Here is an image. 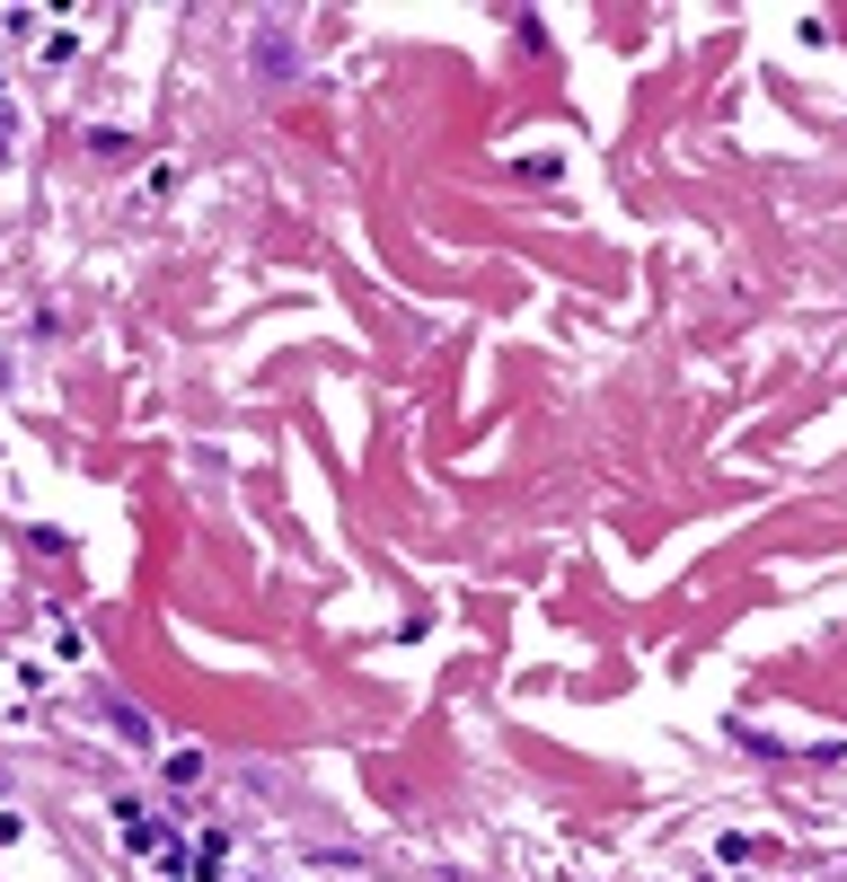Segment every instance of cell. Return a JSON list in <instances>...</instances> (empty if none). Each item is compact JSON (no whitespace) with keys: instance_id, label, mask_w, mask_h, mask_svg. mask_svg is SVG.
<instances>
[{"instance_id":"2","label":"cell","mask_w":847,"mask_h":882,"mask_svg":"<svg viewBox=\"0 0 847 882\" xmlns=\"http://www.w3.org/2000/svg\"><path fill=\"white\" fill-rule=\"evenodd\" d=\"M124 812H132V803H124ZM124 839H132L141 856H159V848H168V821H141V812H132V821H124Z\"/></svg>"},{"instance_id":"3","label":"cell","mask_w":847,"mask_h":882,"mask_svg":"<svg viewBox=\"0 0 847 882\" xmlns=\"http://www.w3.org/2000/svg\"><path fill=\"white\" fill-rule=\"evenodd\" d=\"M221 865H230V839H221V830H213V839H204V848H195V874L213 882V874H221Z\"/></svg>"},{"instance_id":"1","label":"cell","mask_w":847,"mask_h":882,"mask_svg":"<svg viewBox=\"0 0 847 882\" xmlns=\"http://www.w3.org/2000/svg\"><path fill=\"white\" fill-rule=\"evenodd\" d=\"M292 62H301V53H292V36H283V27H256V71H265V80H283Z\"/></svg>"}]
</instances>
